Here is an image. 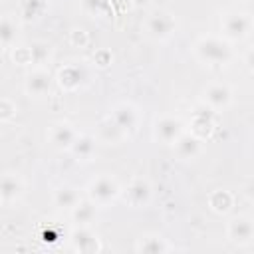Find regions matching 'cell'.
Masks as SVG:
<instances>
[{"label":"cell","instance_id":"32","mask_svg":"<svg viewBox=\"0 0 254 254\" xmlns=\"http://www.w3.org/2000/svg\"><path fill=\"white\" fill-rule=\"evenodd\" d=\"M244 64H246V67L254 73V48H250V50L246 52V56H244Z\"/></svg>","mask_w":254,"mask_h":254},{"label":"cell","instance_id":"2","mask_svg":"<svg viewBox=\"0 0 254 254\" xmlns=\"http://www.w3.org/2000/svg\"><path fill=\"white\" fill-rule=\"evenodd\" d=\"M121 194H123L121 185L113 175H99V177L91 179L87 183V187H85V196L89 200H93L99 208L101 206H109Z\"/></svg>","mask_w":254,"mask_h":254},{"label":"cell","instance_id":"23","mask_svg":"<svg viewBox=\"0 0 254 254\" xmlns=\"http://www.w3.org/2000/svg\"><path fill=\"white\" fill-rule=\"evenodd\" d=\"M46 8H48V0H20L18 16L22 22H34L46 12Z\"/></svg>","mask_w":254,"mask_h":254},{"label":"cell","instance_id":"33","mask_svg":"<svg viewBox=\"0 0 254 254\" xmlns=\"http://www.w3.org/2000/svg\"><path fill=\"white\" fill-rule=\"evenodd\" d=\"M149 0H135V4H147Z\"/></svg>","mask_w":254,"mask_h":254},{"label":"cell","instance_id":"25","mask_svg":"<svg viewBox=\"0 0 254 254\" xmlns=\"http://www.w3.org/2000/svg\"><path fill=\"white\" fill-rule=\"evenodd\" d=\"M83 10L89 16H103L111 10V2L109 0H83Z\"/></svg>","mask_w":254,"mask_h":254},{"label":"cell","instance_id":"31","mask_svg":"<svg viewBox=\"0 0 254 254\" xmlns=\"http://www.w3.org/2000/svg\"><path fill=\"white\" fill-rule=\"evenodd\" d=\"M242 190H244V196H246L248 200H252V202H254V177H252V179H248V181L244 183V189H242Z\"/></svg>","mask_w":254,"mask_h":254},{"label":"cell","instance_id":"21","mask_svg":"<svg viewBox=\"0 0 254 254\" xmlns=\"http://www.w3.org/2000/svg\"><path fill=\"white\" fill-rule=\"evenodd\" d=\"M16 38H18V20H16L14 14L6 12L2 16V22H0V42H2V48L4 50L14 48Z\"/></svg>","mask_w":254,"mask_h":254},{"label":"cell","instance_id":"29","mask_svg":"<svg viewBox=\"0 0 254 254\" xmlns=\"http://www.w3.org/2000/svg\"><path fill=\"white\" fill-rule=\"evenodd\" d=\"M69 42H71L75 48H85V46L89 44V36H87V32H85L83 28H75V30H71V34H69Z\"/></svg>","mask_w":254,"mask_h":254},{"label":"cell","instance_id":"8","mask_svg":"<svg viewBox=\"0 0 254 254\" xmlns=\"http://www.w3.org/2000/svg\"><path fill=\"white\" fill-rule=\"evenodd\" d=\"M226 236L232 244H238V246L250 244L254 240V218L246 214H238L230 218L226 224Z\"/></svg>","mask_w":254,"mask_h":254},{"label":"cell","instance_id":"15","mask_svg":"<svg viewBox=\"0 0 254 254\" xmlns=\"http://www.w3.org/2000/svg\"><path fill=\"white\" fill-rule=\"evenodd\" d=\"M135 250L137 252H145V254H161V252H169L173 250V246L169 244V240L157 232H149V234H143L137 244H135Z\"/></svg>","mask_w":254,"mask_h":254},{"label":"cell","instance_id":"14","mask_svg":"<svg viewBox=\"0 0 254 254\" xmlns=\"http://www.w3.org/2000/svg\"><path fill=\"white\" fill-rule=\"evenodd\" d=\"M173 151L177 155V159L181 161H192L200 155L202 151V139H198L196 135H192L190 131L183 133L175 143H173Z\"/></svg>","mask_w":254,"mask_h":254},{"label":"cell","instance_id":"24","mask_svg":"<svg viewBox=\"0 0 254 254\" xmlns=\"http://www.w3.org/2000/svg\"><path fill=\"white\" fill-rule=\"evenodd\" d=\"M123 137H125V133L115 125V121H113L111 117H107V119L99 125V141L111 145V143H119Z\"/></svg>","mask_w":254,"mask_h":254},{"label":"cell","instance_id":"26","mask_svg":"<svg viewBox=\"0 0 254 254\" xmlns=\"http://www.w3.org/2000/svg\"><path fill=\"white\" fill-rule=\"evenodd\" d=\"M30 48H32V64H34V65L46 64V60H48V56H50V46L44 44V42H34Z\"/></svg>","mask_w":254,"mask_h":254},{"label":"cell","instance_id":"9","mask_svg":"<svg viewBox=\"0 0 254 254\" xmlns=\"http://www.w3.org/2000/svg\"><path fill=\"white\" fill-rule=\"evenodd\" d=\"M151 196H153V187L147 179L143 177H137L133 179L127 189L123 190V198L125 202L131 206V208H141V206H147L151 202Z\"/></svg>","mask_w":254,"mask_h":254},{"label":"cell","instance_id":"1","mask_svg":"<svg viewBox=\"0 0 254 254\" xmlns=\"http://www.w3.org/2000/svg\"><path fill=\"white\" fill-rule=\"evenodd\" d=\"M194 56L208 65H224L232 60V48L228 40L218 38V36H200L194 46Z\"/></svg>","mask_w":254,"mask_h":254},{"label":"cell","instance_id":"22","mask_svg":"<svg viewBox=\"0 0 254 254\" xmlns=\"http://www.w3.org/2000/svg\"><path fill=\"white\" fill-rule=\"evenodd\" d=\"M210 111L212 109L198 111V113H194V117L190 121V133L196 135L198 139H208L210 133H212V129H214V119H212Z\"/></svg>","mask_w":254,"mask_h":254},{"label":"cell","instance_id":"13","mask_svg":"<svg viewBox=\"0 0 254 254\" xmlns=\"http://www.w3.org/2000/svg\"><path fill=\"white\" fill-rule=\"evenodd\" d=\"M22 194H24V179L18 173L6 171L2 175V181H0V200H2V204L8 206V204L16 202Z\"/></svg>","mask_w":254,"mask_h":254},{"label":"cell","instance_id":"12","mask_svg":"<svg viewBox=\"0 0 254 254\" xmlns=\"http://www.w3.org/2000/svg\"><path fill=\"white\" fill-rule=\"evenodd\" d=\"M69 242H71V250L81 254H95L101 250L99 236L93 230H89V226H75L69 234Z\"/></svg>","mask_w":254,"mask_h":254},{"label":"cell","instance_id":"17","mask_svg":"<svg viewBox=\"0 0 254 254\" xmlns=\"http://www.w3.org/2000/svg\"><path fill=\"white\" fill-rule=\"evenodd\" d=\"M83 81V71L75 64H67L58 71V83L65 91H75Z\"/></svg>","mask_w":254,"mask_h":254},{"label":"cell","instance_id":"7","mask_svg":"<svg viewBox=\"0 0 254 254\" xmlns=\"http://www.w3.org/2000/svg\"><path fill=\"white\" fill-rule=\"evenodd\" d=\"M77 137H79V133L69 121H56L48 129L50 145L58 151H69Z\"/></svg>","mask_w":254,"mask_h":254},{"label":"cell","instance_id":"30","mask_svg":"<svg viewBox=\"0 0 254 254\" xmlns=\"http://www.w3.org/2000/svg\"><path fill=\"white\" fill-rule=\"evenodd\" d=\"M93 62H95L99 67H107V65L111 64V54H109V52H105V50H101V52H95V56H93Z\"/></svg>","mask_w":254,"mask_h":254},{"label":"cell","instance_id":"4","mask_svg":"<svg viewBox=\"0 0 254 254\" xmlns=\"http://www.w3.org/2000/svg\"><path fill=\"white\" fill-rule=\"evenodd\" d=\"M143 28L151 40L163 42V40H169L177 32V18L169 12H155V14L147 16Z\"/></svg>","mask_w":254,"mask_h":254},{"label":"cell","instance_id":"20","mask_svg":"<svg viewBox=\"0 0 254 254\" xmlns=\"http://www.w3.org/2000/svg\"><path fill=\"white\" fill-rule=\"evenodd\" d=\"M208 206L216 214H228L234 206V196L226 189H216L208 194Z\"/></svg>","mask_w":254,"mask_h":254},{"label":"cell","instance_id":"5","mask_svg":"<svg viewBox=\"0 0 254 254\" xmlns=\"http://www.w3.org/2000/svg\"><path fill=\"white\" fill-rule=\"evenodd\" d=\"M52 81H54V77H52L50 69L36 65L24 79V91L30 99H44L52 91Z\"/></svg>","mask_w":254,"mask_h":254},{"label":"cell","instance_id":"11","mask_svg":"<svg viewBox=\"0 0 254 254\" xmlns=\"http://www.w3.org/2000/svg\"><path fill=\"white\" fill-rule=\"evenodd\" d=\"M109 117L115 121V125H117L125 135L133 133V131L137 129V125H139V111H137V107H135L133 103H129V101H119V103H115Z\"/></svg>","mask_w":254,"mask_h":254},{"label":"cell","instance_id":"28","mask_svg":"<svg viewBox=\"0 0 254 254\" xmlns=\"http://www.w3.org/2000/svg\"><path fill=\"white\" fill-rule=\"evenodd\" d=\"M16 111H18V107L10 97H2L0 99V121L2 123H10L16 117Z\"/></svg>","mask_w":254,"mask_h":254},{"label":"cell","instance_id":"3","mask_svg":"<svg viewBox=\"0 0 254 254\" xmlns=\"http://www.w3.org/2000/svg\"><path fill=\"white\" fill-rule=\"evenodd\" d=\"M222 38L228 42H242L254 32V16L248 12H226L220 20Z\"/></svg>","mask_w":254,"mask_h":254},{"label":"cell","instance_id":"18","mask_svg":"<svg viewBox=\"0 0 254 254\" xmlns=\"http://www.w3.org/2000/svg\"><path fill=\"white\" fill-rule=\"evenodd\" d=\"M69 153L77 159V161H91L97 155V139L91 135H79L73 143V147L69 149Z\"/></svg>","mask_w":254,"mask_h":254},{"label":"cell","instance_id":"16","mask_svg":"<svg viewBox=\"0 0 254 254\" xmlns=\"http://www.w3.org/2000/svg\"><path fill=\"white\" fill-rule=\"evenodd\" d=\"M97 204L93 202V200H89L87 196L85 198H81L73 208H71V218H73V222L77 224V226H89L93 220H95V216H97Z\"/></svg>","mask_w":254,"mask_h":254},{"label":"cell","instance_id":"6","mask_svg":"<svg viewBox=\"0 0 254 254\" xmlns=\"http://www.w3.org/2000/svg\"><path fill=\"white\" fill-rule=\"evenodd\" d=\"M183 133H185V123L181 117L175 115H163L153 125V139L163 145H173Z\"/></svg>","mask_w":254,"mask_h":254},{"label":"cell","instance_id":"10","mask_svg":"<svg viewBox=\"0 0 254 254\" xmlns=\"http://www.w3.org/2000/svg\"><path fill=\"white\" fill-rule=\"evenodd\" d=\"M202 101L212 111H222L232 103V89L222 81H212L202 91Z\"/></svg>","mask_w":254,"mask_h":254},{"label":"cell","instance_id":"19","mask_svg":"<svg viewBox=\"0 0 254 254\" xmlns=\"http://www.w3.org/2000/svg\"><path fill=\"white\" fill-rule=\"evenodd\" d=\"M52 200H54V204H56L58 208H67V210H71V208L81 200V196H79V190H77L75 187H71V185H60V187L54 190Z\"/></svg>","mask_w":254,"mask_h":254},{"label":"cell","instance_id":"27","mask_svg":"<svg viewBox=\"0 0 254 254\" xmlns=\"http://www.w3.org/2000/svg\"><path fill=\"white\" fill-rule=\"evenodd\" d=\"M12 62L18 65H30L32 64V48L30 46H14L12 48Z\"/></svg>","mask_w":254,"mask_h":254}]
</instances>
